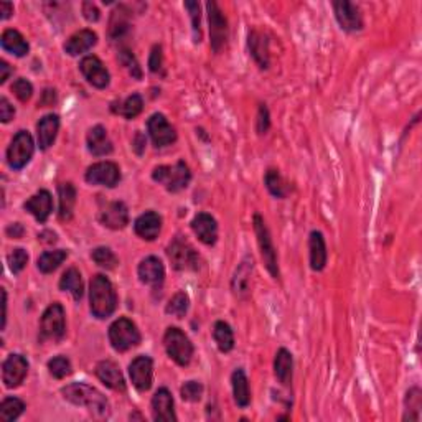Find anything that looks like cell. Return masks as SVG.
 I'll list each match as a JSON object with an SVG mask.
<instances>
[{
  "label": "cell",
  "mask_w": 422,
  "mask_h": 422,
  "mask_svg": "<svg viewBox=\"0 0 422 422\" xmlns=\"http://www.w3.org/2000/svg\"><path fill=\"white\" fill-rule=\"evenodd\" d=\"M7 262H8V267H11V271L13 272V274H20V272L25 269V266L28 262V254L25 249L17 248V249H13L11 254H8Z\"/></svg>",
  "instance_id": "cell-47"
},
{
  "label": "cell",
  "mask_w": 422,
  "mask_h": 422,
  "mask_svg": "<svg viewBox=\"0 0 422 422\" xmlns=\"http://www.w3.org/2000/svg\"><path fill=\"white\" fill-rule=\"evenodd\" d=\"M274 375L282 386H290L294 375V358L286 348H279L274 358Z\"/></svg>",
  "instance_id": "cell-30"
},
{
  "label": "cell",
  "mask_w": 422,
  "mask_h": 422,
  "mask_svg": "<svg viewBox=\"0 0 422 422\" xmlns=\"http://www.w3.org/2000/svg\"><path fill=\"white\" fill-rule=\"evenodd\" d=\"M162 65H164V53H162L160 45H155L151 51V58H148V70L152 73H160Z\"/></svg>",
  "instance_id": "cell-51"
},
{
  "label": "cell",
  "mask_w": 422,
  "mask_h": 422,
  "mask_svg": "<svg viewBox=\"0 0 422 422\" xmlns=\"http://www.w3.org/2000/svg\"><path fill=\"white\" fill-rule=\"evenodd\" d=\"M91 257H93V261L98 264L99 267H103V269H108V271L116 269L119 264V259L116 254H114L109 248H104V246L96 248L94 251L91 252Z\"/></svg>",
  "instance_id": "cell-40"
},
{
  "label": "cell",
  "mask_w": 422,
  "mask_h": 422,
  "mask_svg": "<svg viewBox=\"0 0 422 422\" xmlns=\"http://www.w3.org/2000/svg\"><path fill=\"white\" fill-rule=\"evenodd\" d=\"M66 257H68V251H65V249H55V251L43 252L37 262L38 271L43 272V274H51V272L58 269Z\"/></svg>",
  "instance_id": "cell-36"
},
{
  "label": "cell",
  "mask_w": 422,
  "mask_h": 422,
  "mask_svg": "<svg viewBox=\"0 0 422 422\" xmlns=\"http://www.w3.org/2000/svg\"><path fill=\"white\" fill-rule=\"evenodd\" d=\"M184 7L188 11L191 18V30H193V40L195 43L201 41V13H200V4L188 0L184 4Z\"/></svg>",
  "instance_id": "cell-45"
},
{
  "label": "cell",
  "mask_w": 422,
  "mask_h": 422,
  "mask_svg": "<svg viewBox=\"0 0 422 422\" xmlns=\"http://www.w3.org/2000/svg\"><path fill=\"white\" fill-rule=\"evenodd\" d=\"M181 397L186 402H198L203 396V385L200 381H188L181 386Z\"/></svg>",
  "instance_id": "cell-48"
},
{
  "label": "cell",
  "mask_w": 422,
  "mask_h": 422,
  "mask_svg": "<svg viewBox=\"0 0 422 422\" xmlns=\"http://www.w3.org/2000/svg\"><path fill=\"white\" fill-rule=\"evenodd\" d=\"M264 184H266V188L269 190V193L276 198L284 200L289 195V185L284 180V177L281 175L279 170L276 169H269L266 172V177H264Z\"/></svg>",
  "instance_id": "cell-37"
},
{
  "label": "cell",
  "mask_w": 422,
  "mask_h": 422,
  "mask_svg": "<svg viewBox=\"0 0 422 422\" xmlns=\"http://www.w3.org/2000/svg\"><path fill=\"white\" fill-rule=\"evenodd\" d=\"M66 335V320H65V309L58 302H53L48 305V309L43 312L40 320V342L53 340L60 342Z\"/></svg>",
  "instance_id": "cell-6"
},
{
  "label": "cell",
  "mask_w": 422,
  "mask_h": 422,
  "mask_svg": "<svg viewBox=\"0 0 422 422\" xmlns=\"http://www.w3.org/2000/svg\"><path fill=\"white\" fill-rule=\"evenodd\" d=\"M48 369H50V375L56 380H63L73 371L71 362L66 357H55L48 362Z\"/></svg>",
  "instance_id": "cell-44"
},
{
  "label": "cell",
  "mask_w": 422,
  "mask_h": 422,
  "mask_svg": "<svg viewBox=\"0 0 422 422\" xmlns=\"http://www.w3.org/2000/svg\"><path fill=\"white\" fill-rule=\"evenodd\" d=\"M2 297H4V302H2V330L6 328V324H7V292L6 289H2Z\"/></svg>",
  "instance_id": "cell-58"
},
{
  "label": "cell",
  "mask_w": 422,
  "mask_h": 422,
  "mask_svg": "<svg viewBox=\"0 0 422 422\" xmlns=\"http://www.w3.org/2000/svg\"><path fill=\"white\" fill-rule=\"evenodd\" d=\"M111 109H113V113H116V114H119V116L126 117L127 121H131V119L137 117L139 114L142 113L143 99H142L141 94L134 93V94L129 96V98L124 99L122 103H117V104L114 103L111 106Z\"/></svg>",
  "instance_id": "cell-34"
},
{
  "label": "cell",
  "mask_w": 422,
  "mask_h": 422,
  "mask_svg": "<svg viewBox=\"0 0 422 422\" xmlns=\"http://www.w3.org/2000/svg\"><path fill=\"white\" fill-rule=\"evenodd\" d=\"M254 271V259L252 256H246L239 262V266L234 271L231 279V290L239 299H246L251 290V276Z\"/></svg>",
  "instance_id": "cell-17"
},
{
  "label": "cell",
  "mask_w": 422,
  "mask_h": 422,
  "mask_svg": "<svg viewBox=\"0 0 422 422\" xmlns=\"http://www.w3.org/2000/svg\"><path fill=\"white\" fill-rule=\"evenodd\" d=\"M248 46H249V53H251L252 60L256 61L259 68L261 70L269 68L271 56H269V40H267V37L259 30L249 32Z\"/></svg>",
  "instance_id": "cell-21"
},
{
  "label": "cell",
  "mask_w": 422,
  "mask_h": 422,
  "mask_svg": "<svg viewBox=\"0 0 422 422\" xmlns=\"http://www.w3.org/2000/svg\"><path fill=\"white\" fill-rule=\"evenodd\" d=\"M28 375V362L22 354H8L2 363V381L7 388H18Z\"/></svg>",
  "instance_id": "cell-15"
},
{
  "label": "cell",
  "mask_w": 422,
  "mask_h": 422,
  "mask_svg": "<svg viewBox=\"0 0 422 422\" xmlns=\"http://www.w3.org/2000/svg\"><path fill=\"white\" fill-rule=\"evenodd\" d=\"M134 229H136L137 236H141L146 241H153L162 229V218L158 217L155 211H146L134 223Z\"/></svg>",
  "instance_id": "cell-27"
},
{
  "label": "cell",
  "mask_w": 422,
  "mask_h": 422,
  "mask_svg": "<svg viewBox=\"0 0 422 422\" xmlns=\"http://www.w3.org/2000/svg\"><path fill=\"white\" fill-rule=\"evenodd\" d=\"M6 233L7 236H11L13 239H20L23 236V233H25V229H23L20 223H12L11 226L6 229Z\"/></svg>",
  "instance_id": "cell-54"
},
{
  "label": "cell",
  "mask_w": 422,
  "mask_h": 422,
  "mask_svg": "<svg viewBox=\"0 0 422 422\" xmlns=\"http://www.w3.org/2000/svg\"><path fill=\"white\" fill-rule=\"evenodd\" d=\"M152 416L153 421H177L175 409H174V397L172 392L167 388H160L157 390L155 395L152 397Z\"/></svg>",
  "instance_id": "cell-22"
},
{
  "label": "cell",
  "mask_w": 422,
  "mask_h": 422,
  "mask_svg": "<svg viewBox=\"0 0 422 422\" xmlns=\"http://www.w3.org/2000/svg\"><path fill=\"white\" fill-rule=\"evenodd\" d=\"M129 375H131L132 385L139 391H148L153 381V362L151 357L141 354V357L134 358L132 363L129 364Z\"/></svg>",
  "instance_id": "cell-16"
},
{
  "label": "cell",
  "mask_w": 422,
  "mask_h": 422,
  "mask_svg": "<svg viewBox=\"0 0 422 422\" xmlns=\"http://www.w3.org/2000/svg\"><path fill=\"white\" fill-rule=\"evenodd\" d=\"M231 385H233V396L234 402L239 407H248L251 402V390H249V381L246 373L241 368L234 369L231 375Z\"/></svg>",
  "instance_id": "cell-33"
},
{
  "label": "cell",
  "mask_w": 422,
  "mask_h": 422,
  "mask_svg": "<svg viewBox=\"0 0 422 422\" xmlns=\"http://www.w3.org/2000/svg\"><path fill=\"white\" fill-rule=\"evenodd\" d=\"M61 395L66 401L73 402L76 406L88 407V411L98 417H108L111 414V404H109L108 397L96 388L84 385V383H71L61 390Z\"/></svg>",
  "instance_id": "cell-1"
},
{
  "label": "cell",
  "mask_w": 422,
  "mask_h": 422,
  "mask_svg": "<svg viewBox=\"0 0 422 422\" xmlns=\"http://www.w3.org/2000/svg\"><path fill=\"white\" fill-rule=\"evenodd\" d=\"M254 224V233H256L257 236V244L259 249H261V256L262 261L266 264L267 271H269V274L274 277V279H279L281 272H279V264H277V252L274 248V243H272L269 228H267L266 222H264V218L261 215H254L252 219Z\"/></svg>",
  "instance_id": "cell-5"
},
{
  "label": "cell",
  "mask_w": 422,
  "mask_h": 422,
  "mask_svg": "<svg viewBox=\"0 0 422 422\" xmlns=\"http://www.w3.org/2000/svg\"><path fill=\"white\" fill-rule=\"evenodd\" d=\"M117 294L113 282L103 274H96L89 284V309L96 319L104 320L114 314Z\"/></svg>",
  "instance_id": "cell-2"
},
{
  "label": "cell",
  "mask_w": 422,
  "mask_h": 422,
  "mask_svg": "<svg viewBox=\"0 0 422 422\" xmlns=\"http://www.w3.org/2000/svg\"><path fill=\"white\" fill-rule=\"evenodd\" d=\"M38 239L45 244H53V243L58 241V238H56V234L53 231H41L40 234H38Z\"/></svg>",
  "instance_id": "cell-57"
},
{
  "label": "cell",
  "mask_w": 422,
  "mask_h": 422,
  "mask_svg": "<svg viewBox=\"0 0 422 422\" xmlns=\"http://www.w3.org/2000/svg\"><path fill=\"white\" fill-rule=\"evenodd\" d=\"M333 12L335 18H337L338 25L342 27L345 32H359L363 30V17L359 8L354 4L348 2V0H340V2H333Z\"/></svg>",
  "instance_id": "cell-14"
},
{
  "label": "cell",
  "mask_w": 422,
  "mask_h": 422,
  "mask_svg": "<svg viewBox=\"0 0 422 422\" xmlns=\"http://www.w3.org/2000/svg\"><path fill=\"white\" fill-rule=\"evenodd\" d=\"M79 70L86 78V81H88L91 86H94V88L104 89L108 88L109 83H111V75H109L108 68H106L104 63L98 58V56L94 55L84 56L79 63Z\"/></svg>",
  "instance_id": "cell-13"
},
{
  "label": "cell",
  "mask_w": 422,
  "mask_h": 422,
  "mask_svg": "<svg viewBox=\"0 0 422 422\" xmlns=\"http://www.w3.org/2000/svg\"><path fill=\"white\" fill-rule=\"evenodd\" d=\"M86 142H88V151L96 157L109 155L113 152V142L103 126H94L93 129H89Z\"/></svg>",
  "instance_id": "cell-29"
},
{
  "label": "cell",
  "mask_w": 422,
  "mask_h": 422,
  "mask_svg": "<svg viewBox=\"0 0 422 422\" xmlns=\"http://www.w3.org/2000/svg\"><path fill=\"white\" fill-rule=\"evenodd\" d=\"M271 127V116H269V109H267L266 104H259V111H257V119H256V131L259 136H264Z\"/></svg>",
  "instance_id": "cell-50"
},
{
  "label": "cell",
  "mask_w": 422,
  "mask_h": 422,
  "mask_svg": "<svg viewBox=\"0 0 422 422\" xmlns=\"http://www.w3.org/2000/svg\"><path fill=\"white\" fill-rule=\"evenodd\" d=\"M139 279L147 286H158L165 279V267L162 261L155 256H148L142 259L137 267Z\"/></svg>",
  "instance_id": "cell-23"
},
{
  "label": "cell",
  "mask_w": 422,
  "mask_h": 422,
  "mask_svg": "<svg viewBox=\"0 0 422 422\" xmlns=\"http://www.w3.org/2000/svg\"><path fill=\"white\" fill-rule=\"evenodd\" d=\"M83 15L88 22H98L101 17V12H99V8L96 7V4L84 2L83 4Z\"/></svg>",
  "instance_id": "cell-53"
},
{
  "label": "cell",
  "mask_w": 422,
  "mask_h": 422,
  "mask_svg": "<svg viewBox=\"0 0 422 422\" xmlns=\"http://www.w3.org/2000/svg\"><path fill=\"white\" fill-rule=\"evenodd\" d=\"M164 347L169 357L180 366H188L193 358V345L190 338L177 327H169L164 335Z\"/></svg>",
  "instance_id": "cell-7"
},
{
  "label": "cell",
  "mask_w": 422,
  "mask_h": 422,
  "mask_svg": "<svg viewBox=\"0 0 422 422\" xmlns=\"http://www.w3.org/2000/svg\"><path fill=\"white\" fill-rule=\"evenodd\" d=\"M96 376L99 378L101 383L114 391H126V380H124L121 369L111 359H104L96 364Z\"/></svg>",
  "instance_id": "cell-18"
},
{
  "label": "cell",
  "mask_w": 422,
  "mask_h": 422,
  "mask_svg": "<svg viewBox=\"0 0 422 422\" xmlns=\"http://www.w3.org/2000/svg\"><path fill=\"white\" fill-rule=\"evenodd\" d=\"M13 13V6L11 2H0V18L2 20H7Z\"/></svg>",
  "instance_id": "cell-56"
},
{
  "label": "cell",
  "mask_w": 422,
  "mask_h": 422,
  "mask_svg": "<svg viewBox=\"0 0 422 422\" xmlns=\"http://www.w3.org/2000/svg\"><path fill=\"white\" fill-rule=\"evenodd\" d=\"M119 61H121V65L129 71V75L132 76V78L141 79L142 78V70L141 65H139V61L136 60V56L132 55V51H129L124 48V50L119 51Z\"/></svg>",
  "instance_id": "cell-46"
},
{
  "label": "cell",
  "mask_w": 422,
  "mask_h": 422,
  "mask_svg": "<svg viewBox=\"0 0 422 422\" xmlns=\"http://www.w3.org/2000/svg\"><path fill=\"white\" fill-rule=\"evenodd\" d=\"M148 136H151L153 146L167 147L177 141V131L172 124L167 121L164 114H152L147 121Z\"/></svg>",
  "instance_id": "cell-12"
},
{
  "label": "cell",
  "mask_w": 422,
  "mask_h": 422,
  "mask_svg": "<svg viewBox=\"0 0 422 422\" xmlns=\"http://www.w3.org/2000/svg\"><path fill=\"white\" fill-rule=\"evenodd\" d=\"M96 43H98V35L93 30H79L71 35L68 40L65 41V51L68 53L70 56H78L83 55V53L89 51Z\"/></svg>",
  "instance_id": "cell-28"
},
{
  "label": "cell",
  "mask_w": 422,
  "mask_h": 422,
  "mask_svg": "<svg viewBox=\"0 0 422 422\" xmlns=\"http://www.w3.org/2000/svg\"><path fill=\"white\" fill-rule=\"evenodd\" d=\"M213 338L217 342L219 352L229 353L234 348V333L231 327L223 320H218L213 327Z\"/></svg>",
  "instance_id": "cell-38"
},
{
  "label": "cell",
  "mask_w": 422,
  "mask_h": 422,
  "mask_svg": "<svg viewBox=\"0 0 422 422\" xmlns=\"http://www.w3.org/2000/svg\"><path fill=\"white\" fill-rule=\"evenodd\" d=\"M13 73V68L7 61H0V84H4L8 79V76Z\"/></svg>",
  "instance_id": "cell-55"
},
{
  "label": "cell",
  "mask_w": 422,
  "mask_h": 422,
  "mask_svg": "<svg viewBox=\"0 0 422 422\" xmlns=\"http://www.w3.org/2000/svg\"><path fill=\"white\" fill-rule=\"evenodd\" d=\"M33 152H35V142L30 132L18 131L7 148V164L13 170H22L32 160Z\"/></svg>",
  "instance_id": "cell-9"
},
{
  "label": "cell",
  "mask_w": 422,
  "mask_h": 422,
  "mask_svg": "<svg viewBox=\"0 0 422 422\" xmlns=\"http://www.w3.org/2000/svg\"><path fill=\"white\" fill-rule=\"evenodd\" d=\"M0 45H2L4 50L13 56H18V58H22V56H25L30 51V45H28L25 37L18 30H13V28H8V30L2 33Z\"/></svg>",
  "instance_id": "cell-31"
},
{
  "label": "cell",
  "mask_w": 422,
  "mask_h": 422,
  "mask_svg": "<svg viewBox=\"0 0 422 422\" xmlns=\"http://www.w3.org/2000/svg\"><path fill=\"white\" fill-rule=\"evenodd\" d=\"M309 256H310V267L316 272L324 271L327 266V244L325 238L320 231H312L309 236Z\"/></svg>",
  "instance_id": "cell-26"
},
{
  "label": "cell",
  "mask_w": 422,
  "mask_h": 422,
  "mask_svg": "<svg viewBox=\"0 0 422 422\" xmlns=\"http://www.w3.org/2000/svg\"><path fill=\"white\" fill-rule=\"evenodd\" d=\"M13 116H15V109H13L11 101H8L6 96H2V98H0V121L7 124L12 121Z\"/></svg>",
  "instance_id": "cell-52"
},
{
  "label": "cell",
  "mask_w": 422,
  "mask_h": 422,
  "mask_svg": "<svg viewBox=\"0 0 422 422\" xmlns=\"http://www.w3.org/2000/svg\"><path fill=\"white\" fill-rule=\"evenodd\" d=\"M167 256H169L172 266L175 271H198L200 269V256L195 248L186 241L185 238L177 236L167 248Z\"/></svg>",
  "instance_id": "cell-8"
},
{
  "label": "cell",
  "mask_w": 422,
  "mask_h": 422,
  "mask_svg": "<svg viewBox=\"0 0 422 422\" xmlns=\"http://www.w3.org/2000/svg\"><path fill=\"white\" fill-rule=\"evenodd\" d=\"M108 335L111 347L119 353H124L127 352V350L137 347L142 338L137 325L134 324L132 320L126 319V316H121L116 322H113L111 327H109Z\"/></svg>",
  "instance_id": "cell-4"
},
{
  "label": "cell",
  "mask_w": 422,
  "mask_h": 422,
  "mask_svg": "<svg viewBox=\"0 0 422 422\" xmlns=\"http://www.w3.org/2000/svg\"><path fill=\"white\" fill-rule=\"evenodd\" d=\"M99 222L109 229H124L129 224V210L122 201H113L101 211Z\"/></svg>",
  "instance_id": "cell-20"
},
{
  "label": "cell",
  "mask_w": 422,
  "mask_h": 422,
  "mask_svg": "<svg viewBox=\"0 0 422 422\" xmlns=\"http://www.w3.org/2000/svg\"><path fill=\"white\" fill-rule=\"evenodd\" d=\"M60 290L70 292L73 295L75 300H81L83 297L84 287H83V279H81L79 271L76 267H70L68 271L61 276L60 279Z\"/></svg>",
  "instance_id": "cell-35"
},
{
  "label": "cell",
  "mask_w": 422,
  "mask_h": 422,
  "mask_svg": "<svg viewBox=\"0 0 422 422\" xmlns=\"http://www.w3.org/2000/svg\"><path fill=\"white\" fill-rule=\"evenodd\" d=\"M25 411V402L18 397H6L0 404V421L12 422L22 416Z\"/></svg>",
  "instance_id": "cell-39"
},
{
  "label": "cell",
  "mask_w": 422,
  "mask_h": 422,
  "mask_svg": "<svg viewBox=\"0 0 422 422\" xmlns=\"http://www.w3.org/2000/svg\"><path fill=\"white\" fill-rule=\"evenodd\" d=\"M23 208L30 215H33V217L37 218V222L45 223L53 211L51 193L48 190H38L32 198H28L25 203H23Z\"/></svg>",
  "instance_id": "cell-24"
},
{
  "label": "cell",
  "mask_w": 422,
  "mask_h": 422,
  "mask_svg": "<svg viewBox=\"0 0 422 422\" xmlns=\"http://www.w3.org/2000/svg\"><path fill=\"white\" fill-rule=\"evenodd\" d=\"M84 180L91 185L114 188L121 181V169L114 162H98L91 165L84 174Z\"/></svg>",
  "instance_id": "cell-11"
},
{
  "label": "cell",
  "mask_w": 422,
  "mask_h": 422,
  "mask_svg": "<svg viewBox=\"0 0 422 422\" xmlns=\"http://www.w3.org/2000/svg\"><path fill=\"white\" fill-rule=\"evenodd\" d=\"M152 179L158 185H164L165 190L170 193H179L188 186L191 172L184 160H179L174 165L155 167L152 172Z\"/></svg>",
  "instance_id": "cell-3"
},
{
  "label": "cell",
  "mask_w": 422,
  "mask_h": 422,
  "mask_svg": "<svg viewBox=\"0 0 422 422\" xmlns=\"http://www.w3.org/2000/svg\"><path fill=\"white\" fill-rule=\"evenodd\" d=\"M191 229L206 246H213L218 241V223L208 213H198L191 219Z\"/></svg>",
  "instance_id": "cell-19"
},
{
  "label": "cell",
  "mask_w": 422,
  "mask_h": 422,
  "mask_svg": "<svg viewBox=\"0 0 422 422\" xmlns=\"http://www.w3.org/2000/svg\"><path fill=\"white\" fill-rule=\"evenodd\" d=\"M188 309H190V297L186 295L185 292H177V294L170 299L169 304H167L165 312L169 315L177 316V319H184Z\"/></svg>",
  "instance_id": "cell-41"
},
{
  "label": "cell",
  "mask_w": 422,
  "mask_h": 422,
  "mask_svg": "<svg viewBox=\"0 0 422 422\" xmlns=\"http://www.w3.org/2000/svg\"><path fill=\"white\" fill-rule=\"evenodd\" d=\"M206 11H208V22H210V45L215 53H222L226 46L228 41V20L224 13L217 2L206 4Z\"/></svg>",
  "instance_id": "cell-10"
},
{
  "label": "cell",
  "mask_w": 422,
  "mask_h": 422,
  "mask_svg": "<svg viewBox=\"0 0 422 422\" xmlns=\"http://www.w3.org/2000/svg\"><path fill=\"white\" fill-rule=\"evenodd\" d=\"M58 196H60V211L58 217L61 222H70L73 218V211L76 205V188L71 181L58 185Z\"/></svg>",
  "instance_id": "cell-32"
},
{
  "label": "cell",
  "mask_w": 422,
  "mask_h": 422,
  "mask_svg": "<svg viewBox=\"0 0 422 422\" xmlns=\"http://www.w3.org/2000/svg\"><path fill=\"white\" fill-rule=\"evenodd\" d=\"M60 131V117L56 114H46L43 116L37 124V137H38V146L41 151H46L53 146L56 136Z\"/></svg>",
  "instance_id": "cell-25"
},
{
  "label": "cell",
  "mask_w": 422,
  "mask_h": 422,
  "mask_svg": "<svg viewBox=\"0 0 422 422\" xmlns=\"http://www.w3.org/2000/svg\"><path fill=\"white\" fill-rule=\"evenodd\" d=\"M421 390L419 388H411L406 395V414L404 421H419V411H421Z\"/></svg>",
  "instance_id": "cell-43"
},
{
  "label": "cell",
  "mask_w": 422,
  "mask_h": 422,
  "mask_svg": "<svg viewBox=\"0 0 422 422\" xmlns=\"http://www.w3.org/2000/svg\"><path fill=\"white\" fill-rule=\"evenodd\" d=\"M12 93L15 94L17 98L22 101V103H27V101L30 99L33 94V86L28 79L18 78L15 83L12 84Z\"/></svg>",
  "instance_id": "cell-49"
},
{
  "label": "cell",
  "mask_w": 422,
  "mask_h": 422,
  "mask_svg": "<svg viewBox=\"0 0 422 422\" xmlns=\"http://www.w3.org/2000/svg\"><path fill=\"white\" fill-rule=\"evenodd\" d=\"M126 13L127 12H124V7H119L117 11L113 12L111 23H109V35H111L113 40L121 38L129 30V20Z\"/></svg>",
  "instance_id": "cell-42"
}]
</instances>
